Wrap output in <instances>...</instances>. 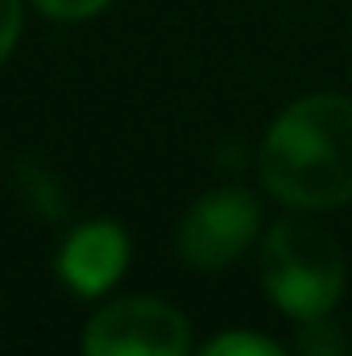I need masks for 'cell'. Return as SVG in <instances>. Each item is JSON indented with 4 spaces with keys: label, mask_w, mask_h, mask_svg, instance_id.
<instances>
[{
    "label": "cell",
    "mask_w": 352,
    "mask_h": 356,
    "mask_svg": "<svg viewBox=\"0 0 352 356\" xmlns=\"http://www.w3.org/2000/svg\"><path fill=\"white\" fill-rule=\"evenodd\" d=\"M21 38V0H0V63Z\"/></svg>",
    "instance_id": "10"
},
{
    "label": "cell",
    "mask_w": 352,
    "mask_h": 356,
    "mask_svg": "<svg viewBox=\"0 0 352 356\" xmlns=\"http://www.w3.org/2000/svg\"><path fill=\"white\" fill-rule=\"evenodd\" d=\"M17 195H21V203H25L38 220H46V224H58V220H67V211H71V199H67L58 175L46 170L38 158H21V162H17Z\"/></svg>",
    "instance_id": "6"
},
{
    "label": "cell",
    "mask_w": 352,
    "mask_h": 356,
    "mask_svg": "<svg viewBox=\"0 0 352 356\" xmlns=\"http://www.w3.org/2000/svg\"><path fill=\"white\" fill-rule=\"evenodd\" d=\"M265 294L294 319H319L344 290V253L311 216H282L262 245Z\"/></svg>",
    "instance_id": "2"
},
{
    "label": "cell",
    "mask_w": 352,
    "mask_h": 356,
    "mask_svg": "<svg viewBox=\"0 0 352 356\" xmlns=\"http://www.w3.org/2000/svg\"><path fill=\"white\" fill-rule=\"evenodd\" d=\"M294 344H298V356H349L340 327H332L323 315L319 319H303V332H298Z\"/></svg>",
    "instance_id": "8"
},
{
    "label": "cell",
    "mask_w": 352,
    "mask_h": 356,
    "mask_svg": "<svg viewBox=\"0 0 352 356\" xmlns=\"http://www.w3.org/2000/svg\"><path fill=\"white\" fill-rule=\"evenodd\" d=\"M257 228H262L257 199L241 186H220L195 199V207L182 216L178 253L195 269H224L253 245Z\"/></svg>",
    "instance_id": "4"
},
{
    "label": "cell",
    "mask_w": 352,
    "mask_h": 356,
    "mask_svg": "<svg viewBox=\"0 0 352 356\" xmlns=\"http://www.w3.org/2000/svg\"><path fill=\"white\" fill-rule=\"evenodd\" d=\"M83 356H191V323L162 298L129 294L91 315Z\"/></svg>",
    "instance_id": "3"
},
{
    "label": "cell",
    "mask_w": 352,
    "mask_h": 356,
    "mask_svg": "<svg viewBox=\"0 0 352 356\" xmlns=\"http://www.w3.org/2000/svg\"><path fill=\"white\" fill-rule=\"evenodd\" d=\"M262 182L273 199L298 211H323L352 199V99L303 95L262 141Z\"/></svg>",
    "instance_id": "1"
},
{
    "label": "cell",
    "mask_w": 352,
    "mask_h": 356,
    "mask_svg": "<svg viewBox=\"0 0 352 356\" xmlns=\"http://www.w3.org/2000/svg\"><path fill=\"white\" fill-rule=\"evenodd\" d=\"M199 356H286V348H278L269 336H257V332H224Z\"/></svg>",
    "instance_id": "7"
},
{
    "label": "cell",
    "mask_w": 352,
    "mask_h": 356,
    "mask_svg": "<svg viewBox=\"0 0 352 356\" xmlns=\"http://www.w3.org/2000/svg\"><path fill=\"white\" fill-rule=\"evenodd\" d=\"M125 266H129V236L108 220L75 228L67 236L63 253H58V273L83 298H95V294L112 290L116 277L125 273Z\"/></svg>",
    "instance_id": "5"
},
{
    "label": "cell",
    "mask_w": 352,
    "mask_h": 356,
    "mask_svg": "<svg viewBox=\"0 0 352 356\" xmlns=\"http://www.w3.org/2000/svg\"><path fill=\"white\" fill-rule=\"evenodd\" d=\"M46 17H54V21H83V17H95V13H104L112 0H33Z\"/></svg>",
    "instance_id": "9"
}]
</instances>
